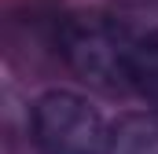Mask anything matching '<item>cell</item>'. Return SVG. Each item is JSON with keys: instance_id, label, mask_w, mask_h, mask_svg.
I'll list each match as a JSON object with an SVG mask.
<instances>
[{"instance_id": "obj_1", "label": "cell", "mask_w": 158, "mask_h": 154, "mask_svg": "<svg viewBox=\"0 0 158 154\" xmlns=\"http://www.w3.org/2000/svg\"><path fill=\"white\" fill-rule=\"evenodd\" d=\"M132 40L103 15H70L59 26L66 66L103 92H132Z\"/></svg>"}, {"instance_id": "obj_2", "label": "cell", "mask_w": 158, "mask_h": 154, "mask_svg": "<svg viewBox=\"0 0 158 154\" xmlns=\"http://www.w3.org/2000/svg\"><path fill=\"white\" fill-rule=\"evenodd\" d=\"M30 143L37 154H107L110 125L85 95L52 88L30 107Z\"/></svg>"}, {"instance_id": "obj_3", "label": "cell", "mask_w": 158, "mask_h": 154, "mask_svg": "<svg viewBox=\"0 0 158 154\" xmlns=\"http://www.w3.org/2000/svg\"><path fill=\"white\" fill-rule=\"evenodd\" d=\"M107 154H158V110L125 114L118 125H110Z\"/></svg>"}, {"instance_id": "obj_4", "label": "cell", "mask_w": 158, "mask_h": 154, "mask_svg": "<svg viewBox=\"0 0 158 154\" xmlns=\"http://www.w3.org/2000/svg\"><path fill=\"white\" fill-rule=\"evenodd\" d=\"M132 92L158 110V30L132 40Z\"/></svg>"}]
</instances>
